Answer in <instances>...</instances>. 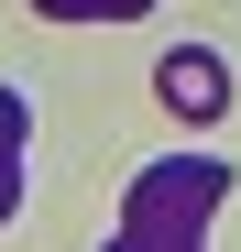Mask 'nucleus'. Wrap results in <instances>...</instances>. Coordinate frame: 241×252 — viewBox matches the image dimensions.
<instances>
[{
    "instance_id": "obj_3",
    "label": "nucleus",
    "mask_w": 241,
    "mask_h": 252,
    "mask_svg": "<svg viewBox=\"0 0 241 252\" xmlns=\"http://www.w3.org/2000/svg\"><path fill=\"white\" fill-rule=\"evenodd\" d=\"M33 11H55V22H132V11H153V0H33Z\"/></svg>"
},
{
    "instance_id": "obj_2",
    "label": "nucleus",
    "mask_w": 241,
    "mask_h": 252,
    "mask_svg": "<svg viewBox=\"0 0 241 252\" xmlns=\"http://www.w3.org/2000/svg\"><path fill=\"white\" fill-rule=\"evenodd\" d=\"M153 99H165L176 121H219V110H230V77H219L209 44H176L165 66H153Z\"/></svg>"
},
{
    "instance_id": "obj_1",
    "label": "nucleus",
    "mask_w": 241,
    "mask_h": 252,
    "mask_svg": "<svg viewBox=\"0 0 241 252\" xmlns=\"http://www.w3.org/2000/svg\"><path fill=\"white\" fill-rule=\"evenodd\" d=\"M219 197H230V164L219 154H165V164H143L132 197H120V241H209L219 220Z\"/></svg>"
},
{
    "instance_id": "obj_4",
    "label": "nucleus",
    "mask_w": 241,
    "mask_h": 252,
    "mask_svg": "<svg viewBox=\"0 0 241 252\" xmlns=\"http://www.w3.org/2000/svg\"><path fill=\"white\" fill-rule=\"evenodd\" d=\"M22 208V154H0V220Z\"/></svg>"
}]
</instances>
